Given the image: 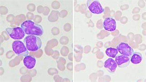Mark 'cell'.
I'll use <instances>...</instances> for the list:
<instances>
[{
    "instance_id": "4",
    "label": "cell",
    "mask_w": 146,
    "mask_h": 82,
    "mask_svg": "<svg viewBox=\"0 0 146 82\" xmlns=\"http://www.w3.org/2000/svg\"><path fill=\"white\" fill-rule=\"evenodd\" d=\"M6 31L11 38L15 40H21L25 37V33L22 27L7 28Z\"/></svg>"
},
{
    "instance_id": "2",
    "label": "cell",
    "mask_w": 146,
    "mask_h": 82,
    "mask_svg": "<svg viewBox=\"0 0 146 82\" xmlns=\"http://www.w3.org/2000/svg\"><path fill=\"white\" fill-rule=\"evenodd\" d=\"M23 41L29 51H38L41 48L42 45L41 39L36 36H27L24 38Z\"/></svg>"
},
{
    "instance_id": "8",
    "label": "cell",
    "mask_w": 146,
    "mask_h": 82,
    "mask_svg": "<svg viewBox=\"0 0 146 82\" xmlns=\"http://www.w3.org/2000/svg\"><path fill=\"white\" fill-rule=\"evenodd\" d=\"M115 61L118 67L121 68L125 67L129 65L130 58L123 55L115 57Z\"/></svg>"
},
{
    "instance_id": "3",
    "label": "cell",
    "mask_w": 146,
    "mask_h": 82,
    "mask_svg": "<svg viewBox=\"0 0 146 82\" xmlns=\"http://www.w3.org/2000/svg\"><path fill=\"white\" fill-rule=\"evenodd\" d=\"M12 48L13 51L18 56L26 57L29 55V51L22 41L19 40L14 41L12 44Z\"/></svg>"
},
{
    "instance_id": "6",
    "label": "cell",
    "mask_w": 146,
    "mask_h": 82,
    "mask_svg": "<svg viewBox=\"0 0 146 82\" xmlns=\"http://www.w3.org/2000/svg\"><path fill=\"white\" fill-rule=\"evenodd\" d=\"M116 49L120 54L129 58L131 57L134 53L133 49L127 43L125 42H121L118 45Z\"/></svg>"
},
{
    "instance_id": "10",
    "label": "cell",
    "mask_w": 146,
    "mask_h": 82,
    "mask_svg": "<svg viewBox=\"0 0 146 82\" xmlns=\"http://www.w3.org/2000/svg\"><path fill=\"white\" fill-rule=\"evenodd\" d=\"M23 63L27 68L31 69L35 66L36 60L33 56L27 55L23 59Z\"/></svg>"
},
{
    "instance_id": "7",
    "label": "cell",
    "mask_w": 146,
    "mask_h": 82,
    "mask_svg": "<svg viewBox=\"0 0 146 82\" xmlns=\"http://www.w3.org/2000/svg\"><path fill=\"white\" fill-rule=\"evenodd\" d=\"M103 27L106 30L112 32L116 29V24L115 20L112 17H107L103 22Z\"/></svg>"
},
{
    "instance_id": "1",
    "label": "cell",
    "mask_w": 146,
    "mask_h": 82,
    "mask_svg": "<svg viewBox=\"0 0 146 82\" xmlns=\"http://www.w3.org/2000/svg\"><path fill=\"white\" fill-rule=\"evenodd\" d=\"M21 26L27 35L42 36L44 32L42 26L31 20H26L22 23Z\"/></svg>"
},
{
    "instance_id": "11",
    "label": "cell",
    "mask_w": 146,
    "mask_h": 82,
    "mask_svg": "<svg viewBox=\"0 0 146 82\" xmlns=\"http://www.w3.org/2000/svg\"><path fill=\"white\" fill-rule=\"evenodd\" d=\"M143 60V57L141 54L138 52H134L130 57V62L134 64H138Z\"/></svg>"
},
{
    "instance_id": "5",
    "label": "cell",
    "mask_w": 146,
    "mask_h": 82,
    "mask_svg": "<svg viewBox=\"0 0 146 82\" xmlns=\"http://www.w3.org/2000/svg\"><path fill=\"white\" fill-rule=\"evenodd\" d=\"M87 6L92 13L100 14L104 12V8L100 2L97 0H88L87 1Z\"/></svg>"
},
{
    "instance_id": "9",
    "label": "cell",
    "mask_w": 146,
    "mask_h": 82,
    "mask_svg": "<svg viewBox=\"0 0 146 82\" xmlns=\"http://www.w3.org/2000/svg\"><path fill=\"white\" fill-rule=\"evenodd\" d=\"M117 64L113 58H108L104 63V67L110 73H114L117 68Z\"/></svg>"
},
{
    "instance_id": "12",
    "label": "cell",
    "mask_w": 146,
    "mask_h": 82,
    "mask_svg": "<svg viewBox=\"0 0 146 82\" xmlns=\"http://www.w3.org/2000/svg\"><path fill=\"white\" fill-rule=\"evenodd\" d=\"M118 52L116 48H107L106 50V54L107 56L112 58H115L117 55Z\"/></svg>"
}]
</instances>
